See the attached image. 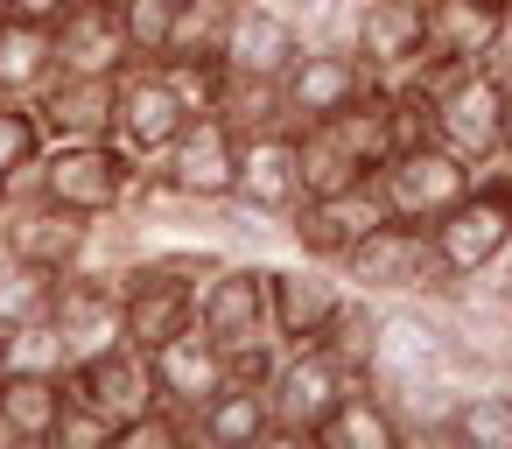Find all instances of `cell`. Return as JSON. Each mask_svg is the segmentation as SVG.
I'll use <instances>...</instances> for the list:
<instances>
[{"label":"cell","instance_id":"cell-3","mask_svg":"<svg viewBox=\"0 0 512 449\" xmlns=\"http://www.w3.org/2000/svg\"><path fill=\"white\" fill-rule=\"evenodd\" d=\"M428 239H435V260H442L456 281L491 274V267L512 253V169H505V162L477 169L470 190L428 225Z\"/></svg>","mask_w":512,"mask_h":449},{"label":"cell","instance_id":"cell-7","mask_svg":"<svg viewBox=\"0 0 512 449\" xmlns=\"http://www.w3.org/2000/svg\"><path fill=\"white\" fill-rule=\"evenodd\" d=\"M428 85V106H435V141L449 155H463L470 169H491L498 162V113H505V92L463 64V71H442V78H414Z\"/></svg>","mask_w":512,"mask_h":449},{"label":"cell","instance_id":"cell-13","mask_svg":"<svg viewBox=\"0 0 512 449\" xmlns=\"http://www.w3.org/2000/svg\"><path fill=\"white\" fill-rule=\"evenodd\" d=\"M337 309H344V274H323L316 260L267 267V323L281 344H316Z\"/></svg>","mask_w":512,"mask_h":449},{"label":"cell","instance_id":"cell-31","mask_svg":"<svg viewBox=\"0 0 512 449\" xmlns=\"http://www.w3.org/2000/svg\"><path fill=\"white\" fill-rule=\"evenodd\" d=\"M379 323H386V309L372 302V295H358V288H344V309L330 316V330L316 337L351 379H365V365H372V351H379Z\"/></svg>","mask_w":512,"mask_h":449},{"label":"cell","instance_id":"cell-44","mask_svg":"<svg viewBox=\"0 0 512 449\" xmlns=\"http://www.w3.org/2000/svg\"><path fill=\"white\" fill-rule=\"evenodd\" d=\"M491 8H512V0H491Z\"/></svg>","mask_w":512,"mask_h":449},{"label":"cell","instance_id":"cell-43","mask_svg":"<svg viewBox=\"0 0 512 449\" xmlns=\"http://www.w3.org/2000/svg\"><path fill=\"white\" fill-rule=\"evenodd\" d=\"M0 449H8V428H0Z\"/></svg>","mask_w":512,"mask_h":449},{"label":"cell","instance_id":"cell-18","mask_svg":"<svg viewBox=\"0 0 512 449\" xmlns=\"http://www.w3.org/2000/svg\"><path fill=\"white\" fill-rule=\"evenodd\" d=\"M372 218H379L372 183H365V190H337V197H295V211H288V239L302 246V260L337 267V260L351 253V239H358Z\"/></svg>","mask_w":512,"mask_h":449},{"label":"cell","instance_id":"cell-26","mask_svg":"<svg viewBox=\"0 0 512 449\" xmlns=\"http://www.w3.org/2000/svg\"><path fill=\"white\" fill-rule=\"evenodd\" d=\"M50 78H57V43H50V22L0 15V92H8V99H36Z\"/></svg>","mask_w":512,"mask_h":449},{"label":"cell","instance_id":"cell-33","mask_svg":"<svg viewBox=\"0 0 512 449\" xmlns=\"http://www.w3.org/2000/svg\"><path fill=\"white\" fill-rule=\"evenodd\" d=\"M0 351H8V372H71V344L57 323H22V330H0Z\"/></svg>","mask_w":512,"mask_h":449},{"label":"cell","instance_id":"cell-20","mask_svg":"<svg viewBox=\"0 0 512 449\" xmlns=\"http://www.w3.org/2000/svg\"><path fill=\"white\" fill-rule=\"evenodd\" d=\"M302 57V22L274 0H246L232 8V29H225V64L246 71V78H281L288 64Z\"/></svg>","mask_w":512,"mask_h":449},{"label":"cell","instance_id":"cell-28","mask_svg":"<svg viewBox=\"0 0 512 449\" xmlns=\"http://www.w3.org/2000/svg\"><path fill=\"white\" fill-rule=\"evenodd\" d=\"M442 428L470 449H512V386H470L449 400Z\"/></svg>","mask_w":512,"mask_h":449},{"label":"cell","instance_id":"cell-6","mask_svg":"<svg viewBox=\"0 0 512 449\" xmlns=\"http://www.w3.org/2000/svg\"><path fill=\"white\" fill-rule=\"evenodd\" d=\"M92 239H99V218L50 204L36 183H22L8 204H0V253H15V260H29V267L71 274V267H85Z\"/></svg>","mask_w":512,"mask_h":449},{"label":"cell","instance_id":"cell-29","mask_svg":"<svg viewBox=\"0 0 512 449\" xmlns=\"http://www.w3.org/2000/svg\"><path fill=\"white\" fill-rule=\"evenodd\" d=\"M57 288H64V274L29 267V260H15V253H0V330L50 323V316H57Z\"/></svg>","mask_w":512,"mask_h":449},{"label":"cell","instance_id":"cell-19","mask_svg":"<svg viewBox=\"0 0 512 449\" xmlns=\"http://www.w3.org/2000/svg\"><path fill=\"white\" fill-rule=\"evenodd\" d=\"M64 386L85 393V400H92L99 414H113L120 428H127L141 407H155V372H148V351H134V344H106V351L78 358V365L64 372Z\"/></svg>","mask_w":512,"mask_h":449},{"label":"cell","instance_id":"cell-40","mask_svg":"<svg viewBox=\"0 0 512 449\" xmlns=\"http://www.w3.org/2000/svg\"><path fill=\"white\" fill-rule=\"evenodd\" d=\"M498 162L512 169V92H505V113H498Z\"/></svg>","mask_w":512,"mask_h":449},{"label":"cell","instance_id":"cell-45","mask_svg":"<svg viewBox=\"0 0 512 449\" xmlns=\"http://www.w3.org/2000/svg\"><path fill=\"white\" fill-rule=\"evenodd\" d=\"M113 8H120V0H113Z\"/></svg>","mask_w":512,"mask_h":449},{"label":"cell","instance_id":"cell-27","mask_svg":"<svg viewBox=\"0 0 512 449\" xmlns=\"http://www.w3.org/2000/svg\"><path fill=\"white\" fill-rule=\"evenodd\" d=\"M57 407H64V379H50V372L0 379V428H8V442H50Z\"/></svg>","mask_w":512,"mask_h":449},{"label":"cell","instance_id":"cell-1","mask_svg":"<svg viewBox=\"0 0 512 449\" xmlns=\"http://www.w3.org/2000/svg\"><path fill=\"white\" fill-rule=\"evenodd\" d=\"M141 169H148V162H134L120 141L99 134V141H50L29 183H36L50 204L85 211V218L106 225V218H127V197H134Z\"/></svg>","mask_w":512,"mask_h":449},{"label":"cell","instance_id":"cell-5","mask_svg":"<svg viewBox=\"0 0 512 449\" xmlns=\"http://www.w3.org/2000/svg\"><path fill=\"white\" fill-rule=\"evenodd\" d=\"M470 162L463 155H449L442 141H421V148H400V155H386L379 169H372V197H379V211L386 218H407V225H435L463 190H470Z\"/></svg>","mask_w":512,"mask_h":449},{"label":"cell","instance_id":"cell-16","mask_svg":"<svg viewBox=\"0 0 512 449\" xmlns=\"http://www.w3.org/2000/svg\"><path fill=\"white\" fill-rule=\"evenodd\" d=\"M295 197H302L295 134H288V127L239 134V183H232V204H246V211H260V218H288Z\"/></svg>","mask_w":512,"mask_h":449},{"label":"cell","instance_id":"cell-23","mask_svg":"<svg viewBox=\"0 0 512 449\" xmlns=\"http://www.w3.org/2000/svg\"><path fill=\"white\" fill-rule=\"evenodd\" d=\"M400 435H407L400 407L358 379V386H344V400L316 421V435H309V442H323V449H393Z\"/></svg>","mask_w":512,"mask_h":449},{"label":"cell","instance_id":"cell-4","mask_svg":"<svg viewBox=\"0 0 512 449\" xmlns=\"http://www.w3.org/2000/svg\"><path fill=\"white\" fill-rule=\"evenodd\" d=\"M183 120H190V99H183V85L169 78V64L134 57V64L113 78V120H106V141H120L134 162H162L169 141L183 134Z\"/></svg>","mask_w":512,"mask_h":449},{"label":"cell","instance_id":"cell-17","mask_svg":"<svg viewBox=\"0 0 512 449\" xmlns=\"http://www.w3.org/2000/svg\"><path fill=\"white\" fill-rule=\"evenodd\" d=\"M50 323L64 330L71 365L92 358V351H106V344H127V337H120V274H106V267H71L64 288H57V316H50Z\"/></svg>","mask_w":512,"mask_h":449},{"label":"cell","instance_id":"cell-14","mask_svg":"<svg viewBox=\"0 0 512 449\" xmlns=\"http://www.w3.org/2000/svg\"><path fill=\"white\" fill-rule=\"evenodd\" d=\"M148 372H155V400L176 407L183 421H197L204 400L225 386V351L190 323V330H176V337H162V344L148 351Z\"/></svg>","mask_w":512,"mask_h":449},{"label":"cell","instance_id":"cell-25","mask_svg":"<svg viewBox=\"0 0 512 449\" xmlns=\"http://www.w3.org/2000/svg\"><path fill=\"white\" fill-rule=\"evenodd\" d=\"M190 435H197V442H211V449H253V442H267V435H274L267 393H260V386H239V379H225V386L204 400V414L190 421Z\"/></svg>","mask_w":512,"mask_h":449},{"label":"cell","instance_id":"cell-24","mask_svg":"<svg viewBox=\"0 0 512 449\" xmlns=\"http://www.w3.org/2000/svg\"><path fill=\"white\" fill-rule=\"evenodd\" d=\"M295 134V169H302V197H337V190H365L372 169L351 155V141L337 134V120H302Z\"/></svg>","mask_w":512,"mask_h":449},{"label":"cell","instance_id":"cell-11","mask_svg":"<svg viewBox=\"0 0 512 449\" xmlns=\"http://www.w3.org/2000/svg\"><path fill=\"white\" fill-rule=\"evenodd\" d=\"M197 330L232 351V344H253V337H274L267 323V267L260 260H225L204 288H197Z\"/></svg>","mask_w":512,"mask_h":449},{"label":"cell","instance_id":"cell-35","mask_svg":"<svg viewBox=\"0 0 512 449\" xmlns=\"http://www.w3.org/2000/svg\"><path fill=\"white\" fill-rule=\"evenodd\" d=\"M176 15H183V0H120V22H127L134 57H162V50H169Z\"/></svg>","mask_w":512,"mask_h":449},{"label":"cell","instance_id":"cell-41","mask_svg":"<svg viewBox=\"0 0 512 449\" xmlns=\"http://www.w3.org/2000/svg\"><path fill=\"white\" fill-rule=\"evenodd\" d=\"M498 267H505V288H498V295H505V309H512V253H505Z\"/></svg>","mask_w":512,"mask_h":449},{"label":"cell","instance_id":"cell-12","mask_svg":"<svg viewBox=\"0 0 512 449\" xmlns=\"http://www.w3.org/2000/svg\"><path fill=\"white\" fill-rule=\"evenodd\" d=\"M50 43H57V71H78V78H120L134 64V43L113 0H71L50 22Z\"/></svg>","mask_w":512,"mask_h":449},{"label":"cell","instance_id":"cell-8","mask_svg":"<svg viewBox=\"0 0 512 449\" xmlns=\"http://www.w3.org/2000/svg\"><path fill=\"white\" fill-rule=\"evenodd\" d=\"M344 386H358L323 344H281V365L267 379V414H274V435L281 442H309L316 421L344 400Z\"/></svg>","mask_w":512,"mask_h":449},{"label":"cell","instance_id":"cell-36","mask_svg":"<svg viewBox=\"0 0 512 449\" xmlns=\"http://www.w3.org/2000/svg\"><path fill=\"white\" fill-rule=\"evenodd\" d=\"M176 442H190V421L176 414V407H141L127 428H120V449H176Z\"/></svg>","mask_w":512,"mask_h":449},{"label":"cell","instance_id":"cell-39","mask_svg":"<svg viewBox=\"0 0 512 449\" xmlns=\"http://www.w3.org/2000/svg\"><path fill=\"white\" fill-rule=\"evenodd\" d=\"M71 0H0V15H22V22H57Z\"/></svg>","mask_w":512,"mask_h":449},{"label":"cell","instance_id":"cell-30","mask_svg":"<svg viewBox=\"0 0 512 449\" xmlns=\"http://www.w3.org/2000/svg\"><path fill=\"white\" fill-rule=\"evenodd\" d=\"M43 120H36V106L29 99H8L0 92V204H8L29 176H36V162H43Z\"/></svg>","mask_w":512,"mask_h":449},{"label":"cell","instance_id":"cell-34","mask_svg":"<svg viewBox=\"0 0 512 449\" xmlns=\"http://www.w3.org/2000/svg\"><path fill=\"white\" fill-rule=\"evenodd\" d=\"M50 449H120V421H113V414H99L85 393H71V386H64V407H57Z\"/></svg>","mask_w":512,"mask_h":449},{"label":"cell","instance_id":"cell-15","mask_svg":"<svg viewBox=\"0 0 512 449\" xmlns=\"http://www.w3.org/2000/svg\"><path fill=\"white\" fill-rule=\"evenodd\" d=\"M351 43L379 78H407L428 50V0H358Z\"/></svg>","mask_w":512,"mask_h":449},{"label":"cell","instance_id":"cell-37","mask_svg":"<svg viewBox=\"0 0 512 449\" xmlns=\"http://www.w3.org/2000/svg\"><path fill=\"white\" fill-rule=\"evenodd\" d=\"M155 274H176V281H190V288H204L218 267H225V253H211V246H169V253H141Z\"/></svg>","mask_w":512,"mask_h":449},{"label":"cell","instance_id":"cell-2","mask_svg":"<svg viewBox=\"0 0 512 449\" xmlns=\"http://www.w3.org/2000/svg\"><path fill=\"white\" fill-rule=\"evenodd\" d=\"M337 274H344V288H358V295H442L456 274L435 260V239H428V225H407V218H372L358 239H351V253L337 260Z\"/></svg>","mask_w":512,"mask_h":449},{"label":"cell","instance_id":"cell-32","mask_svg":"<svg viewBox=\"0 0 512 449\" xmlns=\"http://www.w3.org/2000/svg\"><path fill=\"white\" fill-rule=\"evenodd\" d=\"M225 29H232L225 0H183V15L169 29V50L155 64H218L225 57Z\"/></svg>","mask_w":512,"mask_h":449},{"label":"cell","instance_id":"cell-38","mask_svg":"<svg viewBox=\"0 0 512 449\" xmlns=\"http://www.w3.org/2000/svg\"><path fill=\"white\" fill-rule=\"evenodd\" d=\"M477 71H484L498 92H512V8L498 15V36H491V50L477 57Z\"/></svg>","mask_w":512,"mask_h":449},{"label":"cell","instance_id":"cell-10","mask_svg":"<svg viewBox=\"0 0 512 449\" xmlns=\"http://www.w3.org/2000/svg\"><path fill=\"white\" fill-rule=\"evenodd\" d=\"M190 204H232V183H239V127L218 120V113H190L183 134L169 141V155L155 162Z\"/></svg>","mask_w":512,"mask_h":449},{"label":"cell","instance_id":"cell-42","mask_svg":"<svg viewBox=\"0 0 512 449\" xmlns=\"http://www.w3.org/2000/svg\"><path fill=\"white\" fill-rule=\"evenodd\" d=\"M0 379H8V351H0Z\"/></svg>","mask_w":512,"mask_h":449},{"label":"cell","instance_id":"cell-22","mask_svg":"<svg viewBox=\"0 0 512 449\" xmlns=\"http://www.w3.org/2000/svg\"><path fill=\"white\" fill-rule=\"evenodd\" d=\"M29 106H36V120H43V141H99L106 120H113V78L57 71Z\"/></svg>","mask_w":512,"mask_h":449},{"label":"cell","instance_id":"cell-9","mask_svg":"<svg viewBox=\"0 0 512 449\" xmlns=\"http://www.w3.org/2000/svg\"><path fill=\"white\" fill-rule=\"evenodd\" d=\"M379 85V71L358 57V50H330V43H302V57L281 71V113H288V127H302V120H330V113H344L358 92H372Z\"/></svg>","mask_w":512,"mask_h":449},{"label":"cell","instance_id":"cell-21","mask_svg":"<svg viewBox=\"0 0 512 449\" xmlns=\"http://www.w3.org/2000/svg\"><path fill=\"white\" fill-rule=\"evenodd\" d=\"M498 15L505 8H491V0H428V50L407 78H442V71L477 64L498 36Z\"/></svg>","mask_w":512,"mask_h":449}]
</instances>
